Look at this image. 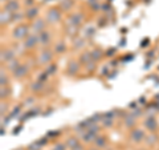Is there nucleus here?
<instances>
[]
</instances>
